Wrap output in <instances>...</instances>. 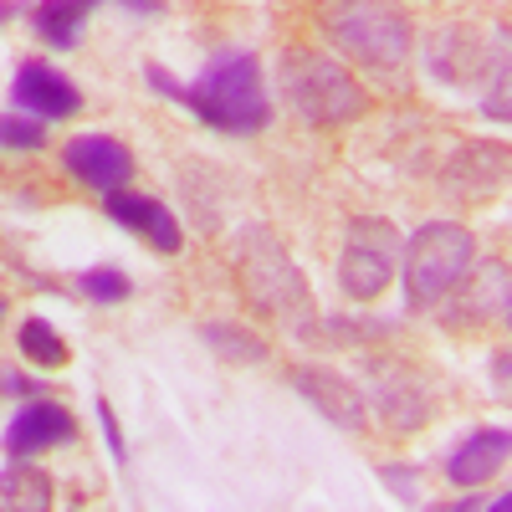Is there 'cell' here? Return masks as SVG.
Wrapping results in <instances>:
<instances>
[{
    "label": "cell",
    "instance_id": "obj_24",
    "mask_svg": "<svg viewBox=\"0 0 512 512\" xmlns=\"http://www.w3.org/2000/svg\"><path fill=\"white\" fill-rule=\"evenodd\" d=\"M0 395H41V384L36 379H21L11 369H0Z\"/></svg>",
    "mask_w": 512,
    "mask_h": 512
},
{
    "label": "cell",
    "instance_id": "obj_8",
    "mask_svg": "<svg viewBox=\"0 0 512 512\" xmlns=\"http://www.w3.org/2000/svg\"><path fill=\"white\" fill-rule=\"evenodd\" d=\"M374 410L395 436L420 431V425L436 415L431 379H425L420 369H410V364H374Z\"/></svg>",
    "mask_w": 512,
    "mask_h": 512
},
{
    "label": "cell",
    "instance_id": "obj_22",
    "mask_svg": "<svg viewBox=\"0 0 512 512\" xmlns=\"http://www.w3.org/2000/svg\"><path fill=\"white\" fill-rule=\"evenodd\" d=\"M379 477L390 482V487H400V492H395L400 502H420V477H415V472H405V466H384Z\"/></svg>",
    "mask_w": 512,
    "mask_h": 512
},
{
    "label": "cell",
    "instance_id": "obj_21",
    "mask_svg": "<svg viewBox=\"0 0 512 512\" xmlns=\"http://www.w3.org/2000/svg\"><path fill=\"white\" fill-rule=\"evenodd\" d=\"M0 149H47V123L41 118H0Z\"/></svg>",
    "mask_w": 512,
    "mask_h": 512
},
{
    "label": "cell",
    "instance_id": "obj_17",
    "mask_svg": "<svg viewBox=\"0 0 512 512\" xmlns=\"http://www.w3.org/2000/svg\"><path fill=\"white\" fill-rule=\"evenodd\" d=\"M52 507V482L26 461H11L0 472V512H47Z\"/></svg>",
    "mask_w": 512,
    "mask_h": 512
},
{
    "label": "cell",
    "instance_id": "obj_5",
    "mask_svg": "<svg viewBox=\"0 0 512 512\" xmlns=\"http://www.w3.org/2000/svg\"><path fill=\"white\" fill-rule=\"evenodd\" d=\"M477 262V236L456 221H425L405 246V303L410 308H441V297L466 282Z\"/></svg>",
    "mask_w": 512,
    "mask_h": 512
},
{
    "label": "cell",
    "instance_id": "obj_11",
    "mask_svg": "<svg viewBox=\"0 0 512 512\" xmlns=\"http://www.w3.org/2000/svg\"><path fill=\"white\" fill-rule=\"evenodd\" d=\"M441 303H446V328H461V333L507 323V262L482 267V277L472 287L456 282Z\"/></svg>",
    "mask_w": 512,
    "mask_h": 512
},
{
    "label": "cell",
    "instance_id": "obj_20",
    "mask_svg": "<svg viewBox=\"0 0 512 512\" xmlns=\"http://www.w3.org/2000/svg\"><path fill=\"white\" fill-rule=\"evenodd\" d=\"M77 287H82V297H93V303H123V297L134 292L128 272H118V267H93V272H82Z\"/></svg>",
    "mask_w": 512,
    "mask_h": 512
},
{
    "label": "cell",
    "instance_id": "obj_16",
    "mask_svg": "<svg viewBox=\"0 0 512 512\" xmlns=\"http://www.w3.org/2000/svg\"><path fill=\"white\" fill-rule=\"evenodd\" d=\"M93 11H98V0H41V6L31 11V26H36V36L47 41V47L72 52L82 41V26H88Z\"/></svg>",
    "mask_w": 512,
    "mask_h": 512
},
{
    "label": "cell",
    "instance_id": "obj_1",
    "mask_svg": "<svg viewBox=\"0 0 512 512\" xmlns=\"http://www.w3.org/2000/svg\"><path fill=\"white\" fill-rule=\"evenodd\" d=\"M149 72V88L185 103L205 128L216 134H262L272 123V103H267V88H262V67H256L251 52H221L210 57V67L195 77V82H175L164 67H144Z\"/></svg>",
    "mask_w": 512,
    "mask_h": 512
},
{
    "label": "cell",
    "instance_id": "obj_10",
    "mask_svg": "<svg viewBox=\"0 0 512 512\" xmlns=\"http://www.w3.org/2000/svg\"><path fill=\"white\" fill-rule=\"evenodd\" d=\"M62 164H67V175L82 180L88 190H123L128 175H134V154H128V144L108 139V134H77L67 139L62 149Z\"/></svg>",
    "mask_w": 512,
    "mask_h": 512
},
{
    "label": "cell",
    "instance_id": "obj_13",
    "mask_svg": "<svg viewBox=\"0 0 512 512\" xmlns=\"http://www.w3.org/2000/svg\"><path fill=\"white\" fill-rule=\"evenodd\" d=\"M292 390L303 400H313V410H323L333 425H344V431H364V425H369V400L359 395V384H349L344 374H333V369H297Z\"/></svg>",
    "mask_w": 512,
    "mask_h": 512
},
{
    "label": "cell",
    "instance_id": "obj_4",
    "mask_svg": "<svg viewBox=\"0 0 512 512\" xmlns=\"http://www.w3.org/2000/svg\"><path fill=\"white\" fill-rule=\"evenodd\" d=\"M277 72H282L287 108L303 118L308 128H344V123L364 118V108H369V93L359 88V77L344 62H333L328 52L287 47Z\"/></svg>",
    "mask_w": 512,
    "mask_h": 512
},
{
    "label": "cell",
    "instance_id": "obj_26",
    "mask_svg": "<svg viewBox=\"0 0 512 512\" xmlns=\"http://www.w3.org/2000/svg\"><path fill=\"white\" fill-rule=\"evenodd\" d=\"M0 318H6V303H0Z\"/></svg>",
    "mask_w": 512,
    "mask_h": 512
},
{
    "label": "cell",
    "instance_id": "obj_23",
    "mask_svg": "<svg viewBox=\"0 0 512 512\" xmlns=\"http://www.w3.org/2000/svg\"><path fill=\"white\" fill-rule=\"evenodd\" d=\"M93 410H98V425H103V436H108V451H113V461H123V431H118V420H113L108 400H98Z\"/></svg>",
    "mask_w": 512,
    "mask_h": 512
},
{
    "label": "cell",
    "instance_id": "obj_3",
    "mask_svg": "<svg viewBox=\"0 0 512 512\" xmlns=\"http://www.w3.org/2000/svg\"><path fill=\"white\" fill-rule=\"evenodd\" d=\"M313 21L338 52L374 72H395L415 52V26L395 0H318Z\"/></svg>",
    "mask_w": 512,
    "mask_h": 512
},
{
    "label": "cell",
    "instance_id": "obj_25",
    "mask_svg": "<svg viewBox=\"0 0 512 512\" xmlns=\"http://www.w3.org/2000/svg\"><path fill=\"white\" fill-rule=\"evenodd\" d=\"M16 11H21V6H16V0H0V26H6V21H11Z\"/></svg>",
    "mask_w": 512,
    "mask_h": 512
},
{
    "label": "cell",
    "instance_id": "obj_9",
    "mask_svg": "<svg viewBox=\"0 0 512 512\" xmlns=\"http://www.w3.org/2000/svg\"><path fill=\"white\" fill-rule=\"evenodd\" d=\"M77 441V420L62 400H26L11 425H6V436H0V446H6L11 461H31L41 451H52V446H72Z\"/></svg>",
    "mask_w": 512,
    "mask_h": 512
},
{
    "label": "cell",
    "instance_id": "obj_15",
    "mask_svg": "<svg viewBox=\"0 0 512 512\" xmlns=\"http://www.w3.org/2000/svg\"><path fill=\"white\" fill-rule=\"evenodd\" d=\"M507 431L502 425H487V431H472L451 456H446V477L456 487H487L502 466H507Z\"/></svg>",
    "mask_w": 512,
    "mask_h": 512
},
{
    "label": "cell",
    "instance_id": "obj_7",
    "mask_svg": "<svg viewBox=\"0 0 512 512\" xmlns=\"http://www.w3.org/2000/svg\"><path fill=\"white\" fill-rule=\"evenodd\" d=\"M425 62H431V72L441 82H456V88H466V82H477V77L492 82V77L507 72V41H502V31L497 36H482L472 26H446L431 41Z\"/></svg>",
    "mask_w": 512,
    "mask_h": 512
},
{
    "label": "cell",
    "instance_id": "obj_12",
    "mask_svg": "<svg viewBox=\"0 0 512 512\" xmlns=\"http://www.w3.org/2000/svg\"><path fill=\"white\" fill-rule=\"evenodd\" d=\"M11 98H16V108H26L41 123H62V118L82 113V93L47 62H21L16 82H11Z\"/></svg>",
    "mask_w": 512,
    "mask_h": 512
},
{
    "label": "cell",
    "instance_id": "obj_6",
    "mask_svg": "<svg viewBox=\"0 0 512 512\" xmlns=\"http://www.w3.org/2000/svg\"><path fill=\"white\" fill-rule=\"evenodd\" d=\"M405 256V236L384 216H354L344 231V256H338V287L354 303H374V297L395 282Z\"/></svg>",
    "mask_w": 512,
    "mask_h": 512
},
{
    "label": "cell",
    "instance_id": "obj_2",
    "mask_svg": "<svg viewBox=\"0 0 512 512\" xmlns=\"http://www.w3.org/2000/svg\"><path fill=\"white\" fill-rule=\"evenodd\" d=\"M236 267H241V292H246V303L292 328V333H313L318 328V313H313V292L303 282V272L292 267V256L287 246L267 231V226H246L241 231V246H236Z\"/></svg>",
    "mask_w": 512,
    "mask_h": 512
},
{
    "label": "cell",
    "instance_id": "obj_19",
    "mask_svg": "<svg viewBox=\"0 0 512 512\" xmlns=\"http://www.w3.org/2000/svg\"><path fill=\"white\" fill-rule=\"evenodd\" d=\"M200 338L210 349H221L226 359H251V364H262V359H272V349H267V338H256V333H246V328H236V323H205L200 328Z\"/></svg>",
    "mask_w": 512,
    "mask_h": 512
},
{
    "label": "cell",
    "instance_id": "obj_18",
    "mask_svg": "<svg viewBox=\"0 0 512 512\" xmlns=\"http://www.w3.org/2000/svg\"><path fill=\"white\" fill-rule=\"evenodd\" d=\"M16 344H21V354L36 364V369H62L72 354H67V344H62V333L47 323V318H26L21 328H16Z\"/></svg>",
    "mask_w": 512,
    "mask_h": 512
},
{
    "label": "cell",
    "instance_id": "obj_14",
    "mask_svg": "<svg viewBox=\"0 0 512 512\" xmlns=\"http://www.w3.org/2000/svg\"><path fill=\"white\" fill-rule=\"evenodd\" d=\"M108 216H113L123 231L144 236V241H149L154 251H164V256H175V251L185 246V231H180V221H175V210L159 205V200H149V195L108 190Z\"/></svg>",
    "mask_w": 512,
    "mask_h": 512
}]
</instances>
